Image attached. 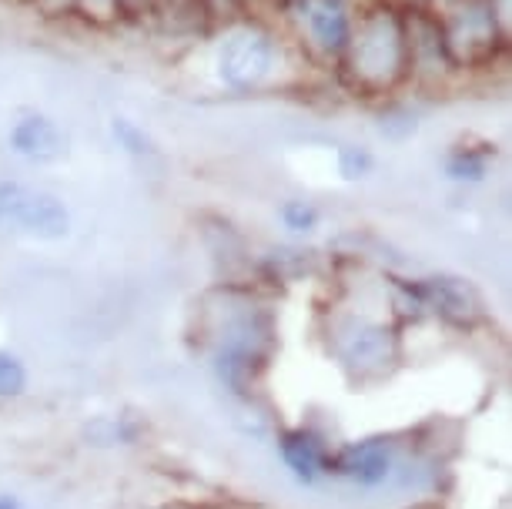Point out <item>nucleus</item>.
I'll return each instance as SVG.
<instances>
[{
	"label": "nucleus",
	"mask_w": 512,
	"mask_h": 509,
	"mask_svg": "<svg viewBox=\"0 0 512 509\" xmlns=\"http://www.w3.org/2000/svg\"><path fill=\"white\" fill-rule=\"evenodd\" d=\"M278 44L275 37L255 24H235L221 34L215 47V74L228 91L248 94L275 74Z\"/></svg>",
	"instance_id": "nucleus-2"
},
{
	"label": "nucleus",
	"mask_w": 512,
	"mask_h": 509,
	"mask_svg": "<svg viewBox=\"0 0 512 509\" xmlns=\"http://www.w3.org/2000/svg\"><path fill=\"white\" fill-rule=\"evenodd\" d=\"M342 71L365 98L395 91L409 78V47H405V17L395 4L382 0L352 21L349 44L342 51Z\"/></svg>",
	"instance_id": "nucleus-1"
},
{
	"label": "nucleus",
	"mask_w": 512,
	"mask_h": 509,
	"mask_svg": "<svg viewBox=\"0 0 512 509\" xmlns=\"http://www.w3.org/2000/svg\"><path fill=\"white\" fill-rule=\"evenodd\" d=\"M372 168H375V158L369 148H359V144H342V148H338V171H342V178L359 181L369 175Z\"/></svg>",
	"instance_id": "nucleus-15"
},
{
	"label": "nucleus",
	"mask_w": 512,
	"mask_h": 509,
	"mask_svg": "<svg viewBox=\"0 0 512 509\" xmlns=\"http://www.w3.org/2000/svg\"><path fill=\"white\" fill-rule=\"evenodd\" d=\"M489 171V151H476V148H456L449 151L446 158V175L452 181H482Z\"/></svg>",
	"instance_id": "nucleus-11"
},
{
	"label": "nucleus",
	"mask_w": 512,
	"mask_h": 509,
	"mask_svg": "<svg viewBox=\"0 0 512 509\" xmlns=\"http://www.w3.org/2000/svg\"><path fill=\"white\" fill-rule=\"evenodd\" d=\"M402 17H405V47H409V74L439 81L456 71V64H452V57L446 51V41H442L439 17H429L425 11L402 14Z\"/></svg>",
	"instance_id": "nucleus-6"
},
{
	"label": "nucleus",
	"mask_w": 512,
	"mask_h": 509,
	"mask_svg": "<svg viewBox=\"0 0 512 509\" xmlns=\"http://www.w3.org/2000/svg\"><path fill=\"white\" fill-rule=\"evenodd\" d=\"M14 155H21L31 165H54V161L67 158V134L54 118L41 111H27L14 121L11 134H7Z\"/></svg>",
	"instance_id": "nucleus-7"
},
{
	"label": "nucleus",
	"mask_w": 512,
	"mask_h": 509,
	"mask_svg": "<svg viewBox=\"0 0 512 509\" xmlns=\"http://www.w3.org/2000/svg\"><path fill=\"white\" fill-rule=\"evenodd\" d=\"M282 449H285L288 466H292L298 476L312 479L318 473V463H322V459H318V446L305 436V432H292V436H285Z\"/></svg>",
	"instance_id": "nucleus-12"
},
{
	"label": "nucleus",
	"mask_w": 512,
	"mask_h": 509,
	"mask_svg": "<svg viewBox=\"0 0 512 509\" xmlns=\"http://www.w3.org/2000/svg\"><path fill=\"white\" fill-rule=\"evenodd\" d=\"M0 225L14 235L37 238V242H61L71 232V211L44 188L0 181Z\"/></svg>",
	"instance_id": "nucleus-4"
},
{
	"label": "nucleus",
	"mask_w": 512,
	"mask_h": 509,
	"mask_svg": "<svg viewBox=\"0 0 512 509\" xmlns=\"http://www.w3.org/2000/svg\"><path fill=\"white\" fill-rule=\"evenodd\" d=\"M446 17H439L442 41L456 67L489 64L502 44L509 41L492 14L489 0H452Z\"/></svg>",
	"instance_id": "nucleus-3"
},
{
	"label": "nucleus",
	"mask_w": 512,
	"mask_h": 509,
	"mask_svg": "<svg viewBox=\"0 0 512 509\" xmlns=\"http://www.w3.org/2000/svg\"><path fill=\"white\" fill-rule=\"evenodd\" d=\"M389 4H419V0H389Z\"/></svg>",
	"instance_id": "nucleus-18"
},
{
	"label": "nucleus",
	"mask_w": 512,
	"mask_h": 509,
	"mask_svg": "<svg viewBox=\"0 0 512 509\" xmlns=\"http://www.w3.org/2000/svg\"><path fill=\"white\" fill-rule=\"evenodd\" d=\"M439 4H452V0H439Z\"/></svg>",
	"instance_id": "nucleus-21"
},
{
	"label": "nucleus",
	"mask_w": 512,
	"mask_h": 509,
	"mask_svg": "<svg viewBox=\"0 0 512 509\" xmlns=\"http://www.w3.org/2000/svg\"><path fill=\"white\" fill-rule=\"evenodd\" d=\"M298 24L308 44L325 57H342L352 34V11L345 0H295Z\"/></svg>",
	"instance_id": "nucleus-5"
},
{
	"label": "nucleus",
	"mask_w": 512,
	"mask_h": 509,
	"mask_svg": "<svg viewBox=\"0 0 512 509\" xmlns=\"http://www.w3.org/2000/svg\"><path fill=\"white\" fill-rule=\"evenodd\" d=\"M392 352V332L375 322H352L345 332V355L355 366H382Z\"/></svg>",
	"instance_id": "nucleus-9"
},
{
	"label": "nucleus",
	"mask_w": 512,
	"mask_h": 509,
	"mask_svg": "<svg viewBox=\"0 0 512 509\" xmlns=\"http://www.w3.org/2000/svg\"><path fill=\"white\" fill-rule=\"evenodd\" d=\"M282 222L292 228V232H312L318 225V208L308 205V201H285Z\"/></svg>",
	"instance_id": "nucleus-16"
},
{
	"label": "nucleus",
	"mask_w": 512,
	"mask_h": 509,
	"mask_svg": "<svg viewBox=\"0 0 512 509\" xmlns=\"http://www.w3.org/2000/svg\"><path fill=\"white\" fill-rule=\"evenodd\" d=\"M0 509H14L11 503H7V499H4V503H0Z\"/></svg>",
	"instance_id": "nucleus-20"
},
{
	"label": "nucleus",
	"mask_w": 512,
	"mask_h": 509,
	"mask_svg": "<svg viewBox=\"0 0 512 509\" xmlns=\"http://www.w3.org/2000/svg\"><path fill=\"white\" fill-rule=\"evenodd\" d=\"M111 134H114V141H118L121 148L128 151V155H134V158H148V155H154L151 138L144 134L141 124H134L131 118H114V121H111Z\"/></svg>",
	"instance_id": "nucleus-14"
},
{
	"label": "nucleus",
	"mask_w": 512,
	"mask_h": 509,
	"mask_svg": "<svg viewBox=\"0 0 512 509\" xmlns=\"http://www.w3.org/2000/svg\"><path fill=\"white\" fill-rule=\"evenodd\" d=\"M422 295L429 299V305H436L442 315H449L456 322H469L472 315H479L476 292L459 278H429L422 285Z\"/></svg>",
	"instance_id": "nucleus-8"
},
{
	"label": "nucleus",
	"mask_w": 512,
	"mask_h": 509,
	"mask_svg": "<svg viewBox=\"0 0 512 509\" xmlns=\"http://www.w3.org/2000/svg\"><path fill=\"white\" fill-rule=\"evenodd\" d=\"M338 469L345 476L359 479V483H379L389 473V449L382 443H362L345 449L342 459H338Z\"/></svg>",
	"instance_id": "nucleus-10"
},
{
	"label": "nucleus",
	"mask_w": 512,
	"mask_h": 509,
	"mask_svg": "<svg viewBox=\"0 0 512 509\" xmlns=\"http://www.w3.org/2000/svg\"><path fill=\"white\" fill-rule=\"evenodd\" d=\"M419 131V114L409 108H385L379 114V134L385 141H409L412 134Z\"/></svg>",
	"instance_id": "nucleus-13"
},
{
	"label": "nucleus",
	"mask_w": 512,
	"mask_h": 509,
	"mask_svg": "<svg viewBox=\"0 0 512 509\" xmlns=\"http://www.w3.org/2000/svg\"><path fill=\"white\" fill-rule=\"evenodd\" d=\"M124 4H144V0H121V7H124Z\"/></svg>",
	"instance_id": "nucleus-19"
},
{
	"label": "nucleus",
	"mask_w": 512,
	"mask_h": 509,
	"mask_svg": "<svg viewBox=\"0 0 512 509\" xmlns=\"http://www.w3.org/2000/svg\"><path fill=\"white\" fill-rule=\"evenodd\" d=\"M24 366L14 359V355L0 352V396H17V392L24 389Z\"/></svg>",
	"instance_id": "nucleus-17"
}]
</instances>
